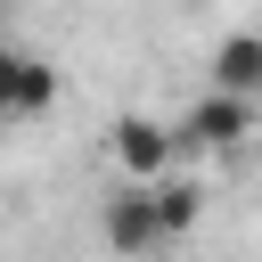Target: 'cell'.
Wrapping results in <instances>:
<instances>
[{
  "label": "cell",
  "instance_id": "1",
  "mask_svg": "<svg viewBox=\"0 0 262 262\" xmlns=\"http://www.w3.org/2000/svg\"><path fill=\"white\" fill-rule=\"evenodd\" d=\"M188 147H246L254 139V98H229V90H205L180 123H172Z\"/></svg>",
  "mask_w": 262,
  "mask_h": 262
},
{
  "label": "cell",
  "instance_id": "2",
  "mask_svg": "<svg viewBox=\"0 0 262 262\" xmlns=\"http://www.w3.org/2000/svg\"><path fill=\"white\" fill-rule=\"evenodd\" d=\"M49 98H57V66L0 49V123H33V115H49Z\"/></svg>",
  "mask_w": 262,
  "mask_h": 262
},
{
  "label": "cell",
  "instance_id": "3",
  "mask_svg": "<svg viewBox=\"0 0 262 262\" xmlns=\"http://www.w3.org/2000/svg\"><path fill=\"white\" fill-rule=\"evenodd\" d=\"M106 147H115V164H123L131 180H164V164H172L180 131H172V123H156V115H123Z\"/></svg>",
  "mask_w": 262,
  "mask_h": 262
},
{
  "label": "cell",
  "instance_id": "4",
  "mask_svg": "<svg viewBox=\"0 0 262 262\" xmlns=\"http://www.w3.org/2000/svg\"><path fill=\"white\" fill-rule=\"evenodd\" d=\"M98 229H106V246H115V254H147V246H164V221H156V196H147V180L115 188Z\"/></svg>",
  "mask_w": 262,
  "mask_h": 262
},
{
  "label": "cell",
  "instance_id": "5",
  "mask_svg": "<svg viewBox=\"0 0 262 262\" xmlns=\"http://www.w3.org/2000/svg\"><path fill=\"white\" fill-rule=\"evenodd\" d=\"M213 90H229V98H254L262 90V33H229L213 49Z\"/></svg>",
  "mask_w": 262,
  "mask_h": 262
},
{
  "label": "cell",
  "instance_id": "6",
  "mask_svg": "<svg viewBox=\"0 0 262 262\" xmlns=\"http://www.w3.org/2000/svg\"><path fill=\"white\" fill-rule=\"evenodd\" d=\"M147 196H156V221H164V237H188L196 229V213H205V188L196 180H147Z\"/></svg>",
  "mask_w": 262,
  "mask_h": 262
}]
</instances>
